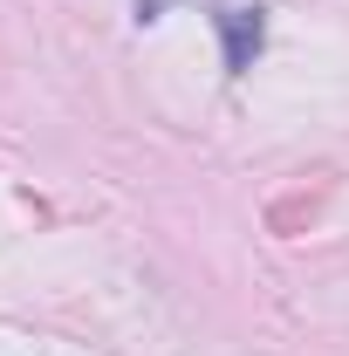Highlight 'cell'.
<instances>
[{
	"mask_svg": "<svg viewBox=\"0 0 349 356\" xmlns=\"http://www.w3.org/2000/svg\"><path fill=\"white\" fill-rule=\"evenodd\" d=\"M219 35H226V76H247L267 42V14L261 7H219Z\"/></svg>",
	"mask_w": 349,
	"mask_h": 356,
	"instance_id": "6da1fadb",
	"label": "cell"
}]
</instances>
